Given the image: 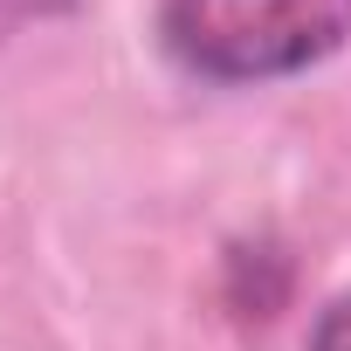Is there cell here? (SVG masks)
I'll list each match as a JSON object with an SVG mask.
<instances>
[{
	"label": "cell",
	"instance_id": "cell-1",
	"mask_svg": "<svg viewBox=\"0 0 351 351\" xmlns=\"http://www.w3.org/2000/svg\"><path fill=\"white\" fill-rule=\"evenodd\" d=\"M158 35L207 83H269L344 49L351 0H165Z\"/></svg>",
	"mask_w": 351,
	"mask_h": 351
},
{
	"label": "cell",
	"instance_id": "cell-2",
	"mask_svg": "<svg viewBox=\"0 0 351 351\" xmlns=\"http://www.w3.org/2000/svg\"><path fill=\"white\" fill-rule=\"evenodd\" d=\"M69 8H76V0H0V42L21 35V28H35V21H56Z\"/></svg>",
	"mask_w": 351,
	"mask_h": 351
},
{
	"label": "cell",
	"instance_id": "cell-3",
	"mask_svg": "<svg viewBox=\"0 0 351 351\" xmlns=\"http://www.w3.org/2000/svg\"><path fill=\"white\" fill-rule=\"evenodd\" d=\"M310 351H351V296H337V303L317 317V330H310Z\"/></svg>",
	"mask_w": 351,
	"mask_h": 351
}]
</instances>
